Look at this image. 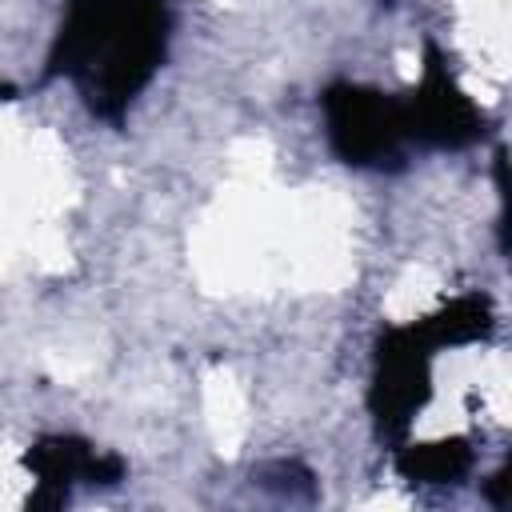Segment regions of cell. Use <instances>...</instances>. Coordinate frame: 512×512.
I'll list each match as a JSON object with an SVG mask.
<instances>
[{"label": "cell", "mask_w": 512, "mask_h": 512, "mask_svg": "<svg viewBox=\"0 0 512 512\" xmlns=\"http://www.w3.org/2000/svg\"><path fill=\"white\" fill-rule=\"evenodd\" d=\"M68 68L100 108H120L164 52L160 0H76L64 32Z\"/></svg>", "instance_id": "1"}, {"label": "cell", "mask_w": 512, "mask_h": 512, "mask_svg": "<svg viewBox=\"0 0 512 512\" xmlns=\"http://www.w3.org/2000/svg\"><path fill=\"white\" fill-rule=\"evenodd\" d=\"M332 112V136L340 152L356 164H384V156H396V144L404 136V120L384 104V96L344 92L340 100H328Z\"/></svg>", "instance_id": "2"}]
</instances>
